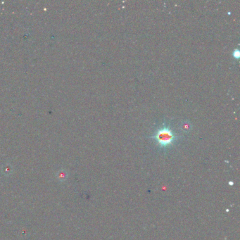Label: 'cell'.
Masks as SVG:
<instances>
[{
    "label": "cell",
    "instance_id": "1",
    "mask_svg": "<svg viewBox=\"0 0 240 240\" xmlns=\"http://www.w3.org/2000/svg\"><path fill=\"white\" fill-rule=\"evenodd\" d=\"M151 138L160 150L166 151L174 147L182 138V136L174 131L169 124L163 122L157 127Z\"/></svg>",
    "mask_w": 240,
    "mask_h": 240
},
{
    "label": "cell",
    "instance_id": "2",
    "mask_svg": "<svg viewBox=\"0 0 240 240\" xmlns=\"http://www.w3.org/2000/svg\"><path fill=\"white\" fill-rule=\"evenodd\" d=\"M179 129L180 132H182L183 133H189L192 129V124L189 120H183L180 123Z\"/></svg>",
    "mask_w": 240,
    "mask_h": 240
},
{
    "label": "cell",
    "instance_id": "3",
    "mask_svg": "<svg viewBox=\"0 0 240 240\" xmlns=\"http://www.w3.org/2000/svg\"><path fill=\"white\" fill-rule=\"evenodd\" d=\"M232 55H233V57H234V59H239V55H240L239 49H235V50L233 51Z\"/></svg>",
    "mask_w": 240,
    "mask_h": 240
}]
</instances>
